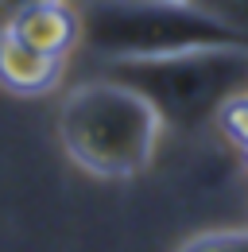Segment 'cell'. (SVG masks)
<instances>
[{
	"label": "cell",
	"instance_id": "obj_1",
	"mask_svg": "<svg viewBox=\"0 0 248 252\" xmlns=\"http://www.w3.org/2000/svg\"><path fill=\"white\" fill-rule=\"evenodd\" d=\"M163 121L155 109L113 74H97L62 94L59 144L66 159L101 183L140 179L155 163Z\"/></svg>",
	"mask_w": 248,
	"mask_h": 252
},
{
	"label": "cell",
	"instance_id": "obj_2",
	"mask_svg": "<svg viewBox=\"0 0 248 252\" xmlns=\"http://www.w3.org/2000/svg\"><path fill=\"white\" fill-rule=\"evenodd\" d=\"M105 74L132 86L155 109L163 128L198 132L214 125L221 109L248 90V47L245 43L190 47L175 55L105 66Z\"/></svg>",
	"mask_w": 248,
	"mask_h": 252
},
{
	"label": "cell",
	"instance_id": "obj_3",
	"mask_svg": "<svg viewBox=\"0 0 248 252\" xmlns=\"http://www.w3.org/2000/svg\"><path fill=\"white\" fill-rule=\"evenodd\" d=\"M74 4H78V51H86L101 66L214 43H241L198 0H74Z\"/></svg>",
	"mask_w": 248,
	"mask_h": 252
},
{
	"label": "cell",
	"instance_id": "obj_4",
	"mask_svg": "<svg viewBox=\"0 0 248 252\" xmlns=\"http://www.w3.org/2000/svg\"><path fill=\"white\" fill-rule=\"evenodd\" d=\"M70 59L28 43L12 28H0V90L12 97H43L59 90Z\"/></svg>",
	"mask_w": 248,
	"mask_h": 252
},
{
	"label": "cell",
	"instance_id": "obj_5",
	"mask_svg": "<svg viewBox=\"0 0 248 252\" xmlns=\"http://www.w3.org/2000/svg\"><path fill=\"white\" fill-rule=\"evenodd\" d=\"M175 252H248V225H221L186 237Z\"/></svg>",
	"mask_w": 248,
	"mask_h": 252
},
{
	"label": "cell",
	"instance_id": "obj_6",
	"mask_svg": "<svg viewBox=\"0 0 248 252\" xmlns=\"http://www.w3.org/2000/svg\"><path fill=\"white\" fill-rule=\"evenodd\" d=\"M225 32H233L241 43H248V0H198Z\"/></svg>",
	"mask_w": 248,
	"mask_h": 252
},
{
	"label": "cell",
	"instance_id": "obj_7",
	"mask_svg": "<svg viewBox=\"0 0 248 252\" xmlns=\"http://www.w3.org/2000/svg\"><path fill=\"white\" fill-rule=\"evenodd\" d=\"M43 4H55V0H0V28L12 24V20H20L31 8H43Z\"/></svg>",
	"mask_w": 248,
	"mask_h": 252
}]
</instances>
